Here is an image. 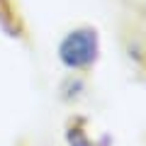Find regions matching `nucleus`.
Wrapping results in <instances>:
<instances>
[{"mask_svg": "<svg viewBox=\"0 0 146 146\" xmlns=\"http://www.w3.org/2000/svg\"><path fill=\"white\" fill-rule=\"evenodd\" d=\"M58 56L68 68H85L98 58V34L93 29H76L58 46Z\"/></svg>", "mask_w": 146, "mask_h": 146, "instance_id": "nucleus-1", "label": "nucleus"}]
</instances>
